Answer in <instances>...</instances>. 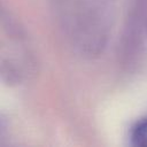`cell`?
Wrapping results in <instances>:
<instances>
[{
    "mask_svg": "<svg viewBox=\"0 0 147 147\" xmlns=\"http://www.w3.org/2000/svg\"><path fill=\"white\" fill-rule=\"evenodd\" d=\"M131 142L134 146L147 147V118L136 123L131 130Z\"/></svg>",
    "mask_w": 147,
    "mask_h": 147,
    "instance_id": "6da1fadb",
    "label": "cell"
}]
</instances>
